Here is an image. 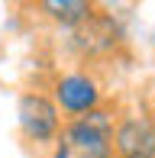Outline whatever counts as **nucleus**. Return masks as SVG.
I'll return each mask as SVG.
<instances>
[{
    "instance_id": "f257e3e1",
    "label": "nucleus",
    "mask_w": 155,
    "mask_h": 158,
    "mask_svg": "<svg viewBox=\"0 0 155 158\" xmlns=\"http://www.w3.org/2000/svg\"><path fill=\"white\" fill-rule=\"evenodd\" d=\"M55 158H110V135L103 113H90L87 119L68 126Z\"/></svg>"
},
{
    "instance_id": "f03ea898",
    "label": "nucleus",
    "mask_w": 155,
    "mask_h": 158,
    "mask_svg": "<svg viewBox=\"0 0 155 158\" xmlns=\"http://www.w3.org/2000/svg\"><path fill=\"white\" fill-rule=\"evenodd\" d=\"M19 126L26 129V135L36 142H45L58 132V110L48 97L42 94H26L19 100Z\"/></svg>"
},
{
    "instance_id": "7ed1b4c3",
    "label": "nucleus",
    "mask_w": 155,
    "mask_h": 158,
    "mask_svg": "<svg viewBox=\"0 0 155 158\" xmlns=\"http://www.w3.org/2000/svg\"><path fill=\"white\" fill-rule=\"evenodd\" d=\"M116 152L123 158H155V126L149 119H126V123H119Z\"/></svg>"
},
{
    "instance_id": "20e7f679",
    "label": "nucleus",
    "mask_w": 155,
    "mask_h": 158,
    "mask_svg": "<svg viewBox=\"0 0 155 158\" xmlns=\"http://www.w3.org/2000/svg\"><path fill=\"white\" fill-rule=\"evenodd\" d=\"M58 100H61V106L71 110V113H87V110H94V103H97V87H94L90 77L71 74V77H65V81L58 84Z\"/></svg>"
},
{
    "instance_id": "39448f33",
    "label": "nucleus",
    "mask_w": 155,
    "mask_h": 158,
    "mask_svg": "<svg viewBox=\"0 0 155 158\" xmlns=\"http://www.w3.org/2000/svg\"><path fill=\"white\" fill-rule=\"evenodd\" d=\"M113 35H116V29H113V23H110L107 16H94L90 13L87 19H81L78 23V45L81 48H87V52H97V48H110L113 45Z\"/></svg>"
},
{
    "instance_id": "423d86ee",
    "label": "nucleus",
    "mask_w": 155,
    "mask_h": 158,
    "mask_svg": "<svg viewBox=\"0 0 155 158\" xmlns=\"http://www.w3.org/2000/svg\"><path fill=\"white\" fill-rule=\"evenodd\" d=\"M42 10H45L52 19H61V23H68V26H78L81 19H87L90 13H94V6L84 3V0H45Z\"/></svg>"
},
{
    "instance_id": "0eeeda50",
    "label": "nucleus",
    "mask_w": 155,
    "mask_h": 158,
    "mask_svg": "<svg viewBox=\"0 0 155 158\" xmlns=\"http://www.w3.org/2000/svg\"><path fill=\"white\" fill-rule=\"evenodd\" d=\"M152 126H155V123H152Z\"/></svg>"
}]
</instances>
